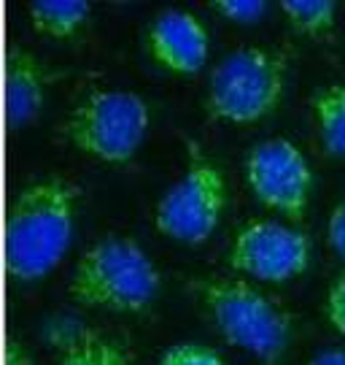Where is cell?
Returning a JSON list of instances; mask_svg holds the SVG:
<instances>
[{
    "instance_id": "1",
    "label": "cell",
    "mask_w": 345,
    "mask_h": 365,
    "mask_svg": "<svg viewBox=\"0 0 345 365\" xmlns=\"http://www.w3.org/2000/svg\"><path fill=\"white\" fill-rule=\"evenodd\" d=\"M78 187L63 176H46L14 195L6 217V274L14 282H41L63 262L73 241Z\"/></svg>"
},
{
    "instance_id": "2",
    "label": "cell",
    "mask_w": 345,
    "mask_h": 365,
    "mask_svg": "<svg viewBox=\"0 0 345 365\" xmlns=\"http://www.w3.org/2000/svg\"><path fill=\"white\" fill-rule=\"evenodd\" d=\"M189 287L227 344L245 349L265 365L281 363L294 333V317L281 300L248 279L232 276H203L192 279Z\"/></svg>"
},
{
    "instance_id": "3",
    "label": "cell",
    "mask_w": 345,
    "mask_h": 365,
    "mask_svg": "<svg viewBox=\"0 0 345 365\" xmlns=\"http://www.w3.org/2000/svg\"><path fill=\"white\" fill-rule=\"evenodd\" d=\"M159 271L129 235H102L78 257L70 298L114 314H143L159 295Z\"/></svg>"
},
{
    "instance_id": "4",
    "label": "cell",
    "mask_w": 345,
    "mask_h": 365,
    "mask_svg": "<svg viewBox=\"0 0 345 365\" xmlns=\"http://www.w3.org/2000/svg\"><path fill=\"white\" fill-rule=\"evenodd\" d=\"M289 63L267 46H240L230 52L208 78L205 111L230 125H256L267 119L283 101Z\"/></svg>"
},
{
    "instance_id": "5",
    "label": "cell",
    "mask_w": 345,
    "mask_h": 365,
    "mask_svg": "<svg viewBox=\"0 0 345 365\" xmlns=\"http://www.w3.org/2000/svg\"><path fill=\"white\" fill-rule=\"evenodd\" d=\"M149 125L152 108L138 92L97 87L73 106L63 130L81 155L124 165L146 141Z\"/></svg>"
},
{
    "instance_id": "6",
    "label": "cell",
    "mask_w": 345,
    "mask_h": 365,
    "mask_svg": "<svg viewBox=\"0 0 345 365\" xmlns=\"http://www.w3.org/2000/svg\"><path fill=\"white\" fill-rule=\"evenodd\" d=\"M227 209L224 173L197 144H189L186 168L154 209L156 230L179 244H203L216 233Z\"/></svg>"
},
{
    "instance_id": "7",
    "label": "cell",
    "mask_w": 345,
    "mask_h": 365,
    "mask_svg": "<svg viewBox=\"0 0 345 365\" xmlns=\"http://www.w3.org/2000/svg\"><path fill=\"white\" fill-rule=\"evenodd\" d=\"M310 252L313 247L307 233L292 225L275 220H248L232 238L227 262L232 271L248 279L281 284L305 274Z\"/></svg>"
},
{
    "instance_id": "8",
    "label": "cell",
    "mask_w": 345,
    "mask_h": 365,
    "mask_svg": "<svg viewBox=\"0 0 345 365\" xmlns=\"http://www.w3.org/2000/svg\"><path fill=\"white\" fill-rule=\"evenodd\" d=\"M245 182L270 211L299 222L313 192V170L305 155L286 138H267L245 157Z\"/></svg>"
},
{
    "instance_id": "9",
    "label": "cell",
    "mask_w": 345,
    "mask_h": 365,
    "mask_svg": "<svg viewBox=\"0 0 345 365\" xmlns=\"http://www.w3.org/2000/svg\"><path fill=\"white\" fill-rule=\"evenodd\" d=\"M146 52L154 66L173 76H194L208 63L211 38L205 25L184 9H165L146 30Z\"/></svg>"
},
{
    "instance_id": "10",
    "label": "cell",
    "mask_w": 345,
    "mask_h": 365,
    "mask_svg": "<svg viewBox=\"0 0 345 365\" xmlns=\"http://www.w3.org/2000/svg\"><path fill=\"white\" fill-rule=\"evenodd\" d=\"M49 76L36 54L11 43L6 52V122L11 130L27 128L43 108Z\"/></svg>"
},
{
    "instance_id": "11",
    "label": "cell",
    "mask_w": 345,
    "mask_h": 365,
    "mask_svg": "<svg viewBox=\"0 0 345 365\" xmlns=\"http://www.w3.org/2000/svg\"><path fill=\"white\" fill-rule=\"evenodd\" d=\"M307 106L321 146L329 155L345 157V81L319 87Z\"/></svg>"
},
{
    "instance_id": "12",
    "label": "cell",
    "mask_w": 345,
    "mask_h": 365,
    "mask_svg": "<svg viewBox=\"0 0 345 365\" xmlns=\"http://www.w3.org/2000/svg\"><path fill=\"white\" fill-rule=\"evenodd\" d=\"M57 365H132V354L122 341L97 330H76L70 339L60 341Z\"/></svg>"
},
{
    "instance_id": "13",
    "label": "cell",
    "mask_w": 345,
    "mask_h": 365,
    "mask_svg": "<svg viewBox=\"0 0 345 365\" xmlns=\"http://www.w3.org/2000/svg\"><path fill=\"white\" fill-rule=\"evenodd\" d=\"M90 14L92 6L87 0H36L27 9L36 33L54 41L73 38L87 25Z\"/></svg>"
},
{
    "instance_id": "14",
    "label": "cell",
    "mask_w": 345,
    "mask_h": 365,
    "mask_svg": "<svg viewBox=\"0 0 345 365\" xmlns=\"http://www.w3.org/2000/svg\"><path fill=\"white\" fill-rule=\"evenodd\" d=\"M281 11L292 30L307 38H329L337 22V3L332 0H283Z\"/></svg>"
},
{
    "instance_id": "15",
    "label": "cell",
    "mask_w": 345,
    "mask_h": 365,
    "mask_svg": "<svg viewBox=\"0 0 345 365\" xmlns=\"http://www.w3.org/2000/svg\"><path fill=\"white\" fill-rule=\"evenodd\" d=\"M159 365H227L218 352L208 349V346H200V344H176L170 346Z\"/></svg>"
},
{
    "instance_id": "16",
    "label": "cell",
    "mask_w": 345,
    "mask_h": 365,
    "mask_svg": "<svg viewBox=\"0 0 345 365\" xmlns=\"http://www.w3.org/2000/svg\"><path fill=\"white\" fill-rule=\"evenodd\" d=\"M213 11L227 22H240L243 25V22H254L259 16H265L267 3H262V0H216Z\"/></svg>"
},
{
    "instance_id": "17",
    "label": "cell",
    "mask_w": 345,
    "mask_h": 365,
    "mask_svg": "<svg viewBox=\"0 0 345 365\" xmlns=\"http://www.w3.org/2000/svg\"><path fill=\"white\" fill-rule=\"evenodd\" d=\"M324 314H327L329 325L345 339V274H340L332 282V287H329V292H327Z\"/></svg>"
},
{
    "instance_id": "18",
    "label": "cell",
    "mask_w": 345,
    "mask_h": 365,
    "mask_svg": "<svg viewBox=\"0 0 345 365\" xmlns=\"http://www.w3.org/2000/svg\"><path fill=\"white\" fill-rule=\"evenodd\" d=\"M327 238H329V244H332L334 252L345 260V200L332 211V217H329Z\"/></svg>"
},
{
    "instance_id": "19",
    "label": "cell",
    "mask_w": 345,
    "mask_h": 365,
    "mask_svg": "<svg viewBox=\"0 0 345 365\" xmlns=\"http://www.w3.org/2000/svg\"><path fill=\"white\" fill-rule=\"evenodd\" d=\"M3 365H33V357H30L25 344L9 339L6 341V352H3Z\"/></svg>"
},
{
    "instance_id": "20",
    "label": "cell",
    "mask_w": 345,
    "mask_h": 365,
    "mask_svg": "<svg viewBox=\"0 0 345 365\" xmlns=\"http://www.w3.org/2000/svg\"><path fill=\"white\" fill-rule=\"evenodd\" d=\"M307 365H345V349H327L316 354Z\"/></svg>"
}]
</instances>
